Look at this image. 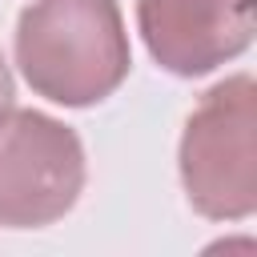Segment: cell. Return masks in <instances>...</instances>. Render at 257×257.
<instances>
[{
  "instance_id": "obj_4",
  "label": "cell",
  "mask_w": 257,
  "mask_h": 257,
  "mask_svg": "<svg viewBox=\"0 0 257 257\" xmlns=\"http://www.w3.org/2000/svg\"><path fill=\"white\" fill-rule=\"evenodd\" d=\"M149 56L173 76H205L253 44V0H137Z\"/></svg>"
},
{
  "instance_id": "obj_1",
  "label": "cell",
  "mask_w": 257,
  "mask_h": 257,
  "mask_svg": "<svg viewBox=\"0 0 257 257\" xmlns=\"http://www.w3.org/2000/svg\"><path fill=\"white\" fill-rule=\"evenodd\" d=\"M24 84L64 108H88L112 96L133 48L116 0H32L12 36Z\"/></svg>"
},
{
  "instance_id": "obj_2",
  "label": "cell",
  "mask_w": 257,
  "mask_h": 257,
  "mask_svg": "<svg viewBox=\"0 0 257 257\" xmlns=\"http://www.w3.org/2000/svg\"><path fill=\"white\" fill-rule=\"evenodd\" d=\"M177 169L205 221H245L257 209V84L249 72L217 80L185 120Z\"/></svg>"
},
{
  "instance_id": "obj_3",
  "label": "cell",
  "mask_w": 257,
  "mask_h": 257,
  "mask_svg": "<svg viewBox=\"0 0 257 257\" xmlns=\"http://www.w3.org/2000/svg\"><path fill=\"white\" fill-rule=\"evenodd\" d=\"M84 145L72 124L40 112L12 108L0 128V225L44 229L56 225L84 193Z\"/></svg>"
},
{
  "instance_id": "obj_5",
  "label": "cell",
  "mask_w": 257,
  "mask_h": 257,
  "mask_svg": "<svg viewBox=\"0 0 257 257\" xmlns=\"http://www.w3.org/2000/svg\"><path fill=\"white\" fill-rule=\"evenodd\" d=\"M12 108H16V80H12V68L4 60V52H0V128L12 116Z\"/></svg>"
}]
</instances>
